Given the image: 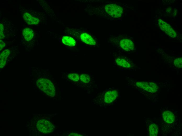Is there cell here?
<instances>
[{
  "mask_svg": "<svg viewBox=\"0 0 182 136\" xmlns=\"http://www.w3.org/2000/svg\"><path fill=\"white\" fill-rule=\"evenodd\" d=\"M37 87L47 95L51 97L55 94L54 85L49 79L44 78L39 79L36 82Z\"/></svg>",
  "mask_w": 182,
  "mask_h": 136,
  "instance_id": "obj_1",
  "label": "cell"
},
{
  "mask_svg": "<svg viewBox=\"0 0 182 136\" xmlns=\"http://www.w3.org/2000/svg\"><path fill=\"white\" fill-rule=\"evenodd\" d=\"M105 12L109 16L114 18L121 16L123 13V9L121 6L115 4H110L104 7Z\"/></svg>",
  "mask_w": 182,
  "mask_h": 136,
  "instance_id": "obj_2",
  "label": "cell"
},
{
  "mask_svg": "<svg viewBox=\"0 0 182 136\" xmlns=\"http://www.w3.org/2000/svg\"><path fill=\"white\" fill-rule=\"evenodd\" d=\"M38 130L44 133H49L53 131L54 126L49 121L45 119L39 121L37 123Z\"/></svg>",
  "mask_w": 182,
  "mask_h": 136,
  "instance_id": "obj_3",
  "label": "cell"
},
{
  "mask_svg": "<svg viewBox=\"0 0 182 136\" xmlns=\"http://www.w3.org/2000/svg\"><path fill=\"white\" fill-rule=\"evenodd\" d=\"M118 95L117 89L107 90L104 92L102 100L104 104H111L116 99Z\"/></svg>",
  "mask_w": 182,
  "mask_h": 136,
  "instance_id": "obj_4",
  "label": "cell"
},
{
  "mask_svg": "<svg viewBox=\"0 0 182 136\" xmlns=\"http://www.w3.org/2000/svg\"><path fill=\"white\" fill-rule=\"evenodd\" d=\"M115 65L120 68L131 69L135 67V65L130 60L120 56H117L115 59Z\"/></svg>",
  "mask_w": 182,
  "mask_h": 136,
  "instance_id": "obj_5",
  "label": "cell"
},
{
  "mask_svg": "<svg viewBox=\"0 0 182 136\" xmlns=\"http://www.w3.org/2000/svg\"><path fill=\"white\" fill-rule=\"evenodd\" d=\"M117 44L119 47L125 51H132L134 49L133 42L129 39L122 38L118 41Z\"/></svg>",
  "mask_w": 182,
  "mask_h": 136,
  "instance_id": "obj_6",
  "label": "cell"
},
{
  "mask_svg": "<svg viewBox=\"0 0 182 136\" xmlns=\"http://www.w3.org/2000/svg\"><path fill=\"white\" fill-rule=\"evenodd\" d=\"M158 24L161 29L169 36L172 38L176 36V32L169 24L161 19L158 20Z\"/></svg>",
  "mask_w": 182,
  "mask_h": 136,
  "instance_id": "obj_7",
  "label": "cell"
},
{
  "mask_svg": "<svg viewBox=\"0 0 182 136\" xmlns=\"http://www.w3.org/2000/svg\"><path fill=\"white\" fill-rule=\"evenodd\" d=\"M135 85L137 87L150 93H154L157 91L152 88L150 85L149 83L137 81L135 83Z\"/></svg>",
  "mask_w": 182,
  "mask_h": 136,
  "instance_id": "obj_8",
  "label": "cell"
},
{
  "mask_svg": "<svg viewBox=\"0 0 182 136\" xmlns=\"http://www.w3.org/2000/svg\"><path fill=\"white\" fill-rule=\"evenodd\" d=\"M23 17L26 23L29 25H37L39 22L38 18L33 17L28 12L24 13Z\"/></svg>",
  "mask_w": 182,
  "mask_h": 136,
  "instance_id": "obj_9",
  "label": "cell"
},
{
  "mask_svg": "<svg viewBox=\"0 0 182 136\" xmlns=\"http://www.w3.org/2000/svg\"><path fill=\"white\" fill-rule=\"evenodd\" d=\"M10 51L8 49L4 50L0 55V68L2 69L5 66L7 58L10 54Z\"/></svg>",
  "mask_w": 182,
  "mask_h": 136,
  "instance_id": "obj_10",
  "label": "cell"
},
{
  "mask_svg": "<svg viewBox=\"0 0 182 136\" xmlns=\"http://www.w3.org/2000/svg\"><path fill=\"white\" fill-rule=\"evenodd\" d=\"M80 38L82 41L87 44L95 45L96 42L93 37L88 34L83 33L80 35Z\"/></svg>",
  "mask_w": 182,
  "mask_h": 136,
  "instance_id": "obj_11",
  "label": "cell"
},
{
  "mask_svg": "<svg viewBox=\"0 0 182 136\" xmlns=\"http://www.w3.org/2000/svg\"><path fill=\"white\" fill-rule=\"evenodd\" d=\"M164 120L167 123H171L175 120V117L174 114L169 111H165L162 114Z\"/></svg>",
  "mask_w": 182,
  "mask_h": 136,
  "instance_id": "obj_12",
  "label": "cell"
},
{
  "mask_svg": "<svg viewBox=\"0 0 182 136\" xmlns=\"http://www.w3.org/2000/svg\"><path fill=\"white\" fill-rule=\"evenodd\" d=\"M22 33L25 39L27 41L31 40L34 36L33 31L29 28L26 27L22 31Z\"/></svg>",
  "mask_w": 182,
  "mask_h": 136,
  "instance_id": "obj_13",
  "label": "cell"
},
{
  "mask_svg": "<svg viewBox=\"0 0 182 136\" xmlns=\"http://www.w3.org/2000/svg\"><path fill=\"white\" fill-rule=\"evenodd\" d=\"M62 43L65 45L70 47L75 46L76 45V42L71 37L68 36H63L62 39Z\"/></svg>",
  "mask_w": 182,
  "mask_h": 136,
  "instance_id": "obj_14",
  "label": "cell"
},
{
  "mask_svg": "<svg viewBox=\"0 0 182 136\" xmlns=\"http://www.w3.org/2000/svg\"><path fill=\"white\" fill-rule=\"evenodd\" d=\"M158 131V126L154 124H150L149 127V135L151 136H156Z\"/></svg>",
  "mask_w": 182,
  "mask_h": 136,
  "instance_id": "obj_15",
  "label": "cell"
},
{
  "mask_svg": "<svg viewBox=\"0 0 182 136\" xmlns=\"http://www.w3.org/2000/svg\"><path fill=\"white\" fill-rule=\"evenodd\" d=\"M79 78L82 82L84 83H88L90 81V77L89 75L85 74L80 75Z\"/></svg>",
  "mask_w": 182,
  "mask_h": 136,
  "instance_id": "obj_16",
  "label": "cell"
},
{
  "mask_svg": "<svg viewBox=\"0 0 182 136\" xmlns=\"http://www.w3.org/2000/svg\"><path fill=\"white\" fill-rule=\"evenodd\" d=\"M67 77L69 79L74 82L78 81L79 79V75L75 73H70L68 75Z\"/></svg>",
  "mask_w": 182,
  "mask_h": 136,
  "instance_id": "obj_17",
  "label": "cell"
},
{
  "mask_svg": "<svg viewBox=\"0 0 182 136\" xmlns=\"http://www.w3.org/2000/svg\"><path fill=\"white\" fill-rule=\"evenodd\" d=\"M182 58L176 59L173 62L174 66L177 68H182Z\"/></svg>",
  "mask_w": 182,
  "mask_h": 136,
  "instance_id": "obj_18",
  "label": "cell"
},
{
  "mask_svg": "<svg viewBox=\"0 0 182 136\" xmlns=\"http://www.w3.org/2000/svg\"><path fill=\"white\" fill-rule=\"evenodd\" d=\"M4 26L2 24H0V39H3L4 37L3 32Z\"/></svg>",
  "mask_w": 182,
  "mask_h": 136,
  "instance_id": "obj_19",
  "label": "cell"
},
{
  "mask_svg": "<svg viewBox=\"0 0 182 136\" xmlns=\"http://www.w3.org/2000/svg\"><path fill=\"white\" fill-rule=\"evenodd\" d=\"M150 85L153 89L157 90L158 89V86L155 83L152 82H149Z\"/></svg>",
  "mask_w": 182,
  "mask_h": 136,
  "instance_id": "obj_20",
  "label": "cell"
},
{
  "mask_svg": "<svg viewBox=\"0 0 182 136\" xmlns=\"http://www.w3.org/2000/svg\"><path fill=\"white\" fill-rule=\"evenodd\" d=\"M5 44L1 39L0 40V50H1L5 47Z\"/></svg>",
  "mask_w": 182,
  "mask_h": 136,
  "instance_id": "obj_21",
  "label": "cell"
},
{
  "mask_svg": "<svg viewBox=\"0 0 182 136\" xmlns=\"http://www.w3.org/2000/svg\"><path fill=\"white\" fill-rule=\"evenodd\" d=\"M70 136H81V135L79 134H78L76 133H70V134L69 135Z\"/></svg>",
  "mask_w": 182,
  "mask_h": 136,
  "instance_id": "obj_22",
  "label": "cell"
}]
</instances>
